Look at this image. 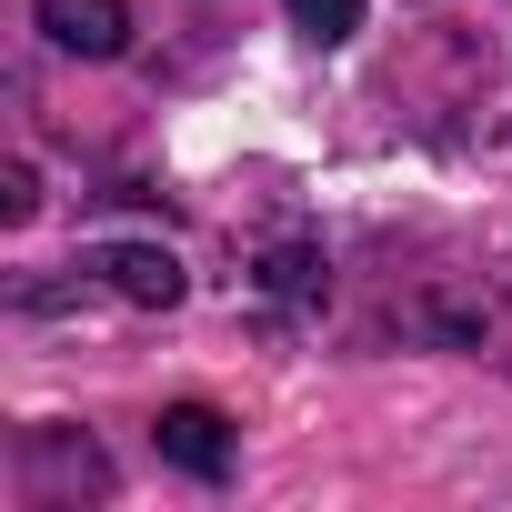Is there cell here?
I'll list each match as a JSON object with an SVG mask.
<instances>
[{"label":"cell","instance_id":"cell-1","mask_svg":"<svg viewBox=\"0 0 512 512\" xmlns=\"http://www.w3.org/2000/svg\"><path fill=\"white\" fill-rule=\"evenodd\" d=\"M101 492H111V462H101V442H81L71 422H41V432H21V502H31V512L101 502Z\"/></svg>","mask_w":512,"mask_h":512},{"label":"cell","instance_id":"cell-2","mask_svg":"<svg viewBox=\"0 0 512 512\" xmlns=\"http://www.w3.org/2000/svg\"><path fill=\"white\" fill-rule=\"evenodd\" d=\"M31 21L71 61H121L131 51V0H31Z\"/></svg>","mask_w":512,"mask_h":512},{"label":"cell","instance_id":"cell-3","mask_svg":"<svg viewBox=\"0 0 512 512\" xmlns=\"http://www.w3.org/2000/svg\"><path fill=\"white\" fill-rule=\"evenodd\" d=\"M91 272H101L131 312H171V302H181V262H171L161 241H101V251H91Z\"/></svg>","mask_w":512,"mask_h":512},{"label":"cell","instance_id":"cell-4","mask_svg":"<svg viewBox=\"0 0 512 512\" xmlns=\"http://www.w3.org/2000/svg\"><path fill=\"white\" fill-rule=\"evenodd\" d=\"M161 462L191 472V482H231V422L211 402H171L161 412Z\"/></svg>","mask_w":512,"mask_h":512},{"label":"cell","instance_id":"cell-5","mask_svg":"<svg viewBox=\"0 0 512 512\" xmlns=\"http://www.w3.org/2000/svg\"><path fill=\"white\" fill-rule=\"evenodd\" d=\"M282 11H292V31H302V41H322V51L362 31V0H282Z\"/></svg>","mask_w":512,"mask_h":512},{"label":"cell","instance_id":"cell-6","mask_svg":"<svg viewBox=\"0 0 512 512\" xmlns=\"http://www.w3.org/2000/svg\"><path fill=\"white\" fill-rule=\"evenodd\" d=\"M272 292H292V302H312L322 292V262H312V251H272V272H262Z\"/></svg>","mask_w":512,"mask_h":512},{"label":"cell","instance_id":"cell-7","mask_svg":"<svg viewBox=\"0 0 512 512\" xmlns=\"http://www.w3.org/2000/svg\"><path fill=\"white\" fill-rule=\"evenodd\" d=\"M41 211V181H31V161H11L0 171V221H31Z\"/></svg>","mask_w":512,"mask_h":512}]
</instances>
